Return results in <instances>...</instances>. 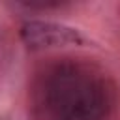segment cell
Here are the masks:
<instances>
[{"instance_id":"1","label":"cell","mask_w":120,"mask_h":120,"mask_svg":"<svg viewBox=\"0 0 120 120\" xmlns=\"http://www.w3.org/2000/svg\"><path fill=\"white\" fill-rule=\"evenodd\" d=\"M118 109L114 79L86 58H51L28 81L32 120H116Z\"/></svg>"},{"instance_id":"2","label":"cell","mask_w":120,"mask_h":120,"mask_svg":"<svg viewBox=\"0 0 120 120\" xmlns=\"http://www.w3.org/2000/svg\"><path fill=\"white\" fill-rule=\"evenodd\" d=\"M19 34L22 43L30 51H45L88 43L86 36L81 34L77 28L52 21H26L21 24Z\"/></svg>"}]
</instances>
